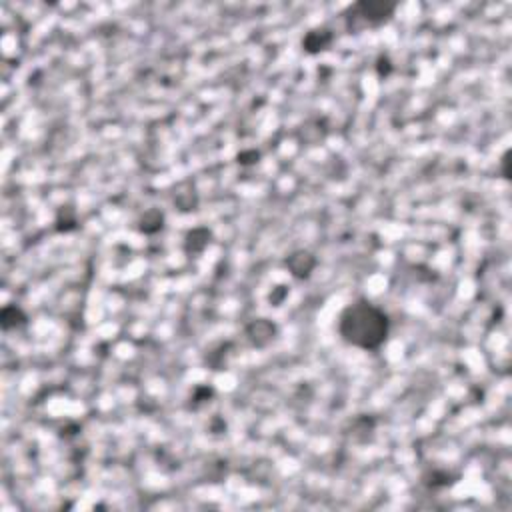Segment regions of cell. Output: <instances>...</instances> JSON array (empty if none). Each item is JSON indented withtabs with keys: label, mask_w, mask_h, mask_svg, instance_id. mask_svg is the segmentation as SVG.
<instances>
[{
	"label": "cell",
	"mask_w": 512,
	"mask_h": 512,
	"mask_svg": "<svg viewBox=\"0 0 512 512\" xmlns=\"http://www.w3.org/2000/svg\"><path fill=\"white\" fill-rule=\"evenodd\" d=\"M386 316L370 304H352L340 318V334L350 344L374 348L386 338Z\"/></svg>",
	"instance_id": "6da1fadb"
}]
</instances>
